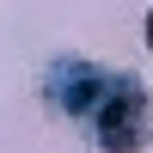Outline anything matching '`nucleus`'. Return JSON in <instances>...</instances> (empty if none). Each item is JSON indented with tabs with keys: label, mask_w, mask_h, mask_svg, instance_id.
Segmentation results:
<instances>
[{
	"label": "nucleus",
	"mask_w": 153,
	"mask_h": 153,
	"mask_svg": "<svg viewBox=\"0 0 153 153\" xmlns=\"http://www.w3.org/2000/svg\"><path fill=\"white\" fill-rule=\"evenodd\" d=\"M43 98L61 117H74L104 153H141L153 141V98L135 74H110L98 61L61 55L43 74Z\"/></svg>",
	"instance_id": "obj_1"
},
{
	"label": "nucleus",
	"mask_w": 153,
	"mask_h": 153,
	"mask_svg": "<svg viewBox=\"0 0 153 153\" xmlns=\"http://www.w3.org/2000/svg\"><path fill=\"white\" fill-rule=\"evenodd\" d=\"M147 49H153V12H147Z\"/></svg>",
	"instance_id": "obj_2"
}]
</instances>
